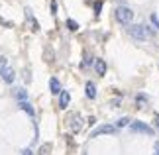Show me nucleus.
<instances>
[{"mask_svg":"<svg viewBox=\"0 0 159 155\" xmlns=\"http://www.w3.org/2000/svg\"><path fill=\"white\" fill-rule=\"evenodd\" d=\"M87 96L89 98H96V86H94V83H87Z\"/></svg>","mask_w":159,"mask_h":155,"instance_id":"obj_9","label":"nucleus"},{"mask_svg":"<svg viewBox=\"0 0 159 155\" xmlns=\"http://www.w3.org/2000/svg\"><path fill=\"white\" fill-rule=\"evenodd\" d=\"M49 89H51L53 94H61V92H63V90H61V83H59V79H55V77L49 80Z\"/></svg>","mask_w":159,"mask_h":155,"instance_id":"obj_6","label":"nucleus"},{"mask_svg":"<svg viewBox=\"0 0 159 155\" xmlns=\"http://www.w3.org/2000/svg\"><path fill=\"white\" fill-rule=\"evenodd\" d=\"M79 122H81V118H79V116H73V118H71V128L75 130V132H79V130H81V124H79Z\"/></svg>","mask_w":159,"mask_h":155,"instance_id":"obj_11","label":"nucleus"},{"mask_svg":"<svg viewBox=\"0 0 159 155\" xmlns=\"http://www.w3.org/2000/svg\"><path fill=\"white\" fill-rule=\"evenodd\" d=\"M116 20L120 24H132L134 12L128 8V6H118V8H116Z\"/></svg>","mask_w":159,"mask_h":155,"instance_id":"obj_2","label":"nucleus"},{"mask_svg":"<svg viewBox=\"0 0 159 155\" xmlns=\"http://www.w3.org/2000/svg\"><path fill=\"white\" fill-rule=\"evenodd\" d=\"M2 79H4V83H14V79H16V73H14V69H10V67H8V69H6L4 73H2Z\"/></svg>","mask_w":159,"mask_h":155,"instance_id":"obj_7","label":"nucleus"},{"mask_svg":"<svg viewBox=\"0 0 159 155\" xmlns=\"http://www.w3.org/2000/svg\"><path fill=\"white\" fill-rule=\"evenodd\" d=\"M128 124H130V118H120L116 126H118V128H124V126H128Z\"/></svg>","mask_w":159,"mask_h":155,"instance_id":"obj_15","label":"nucleus"},{"mask_svg":"<svg viewBox=\"0 0 159 155\" xmlns=\"http://www.w3.org/2000/svg\"><path fill=\"white\" fill-rule=\"evenodd\" d=\"M67 28H69L71 32H77V30H79V24H77L75 20H71V18H69V20H67Z\"/></svg>","mask_w":159,"mask_h":155,"instance_id":"obj_13","label":"nucleus"},{"mask_svg":"<svg viewBox=\"0 0 159 155\" xmlns=\"http://www.w3.org/2000/svg\"><path fill=\"white\" fill-rule=\"evenodd\" d=\"M22 155H34V153L30 151V149H24V151H22Z\"/></svg>","mask_w":159,"mask_h":155,"instance_id":"obj_20","label":"nucleus"},{"mask_svg":"<svg viewBox=\"0 0 159 155\" xmlns=\"http://www.w3.org/2000/svg\"><path fill=\"white\" fill-rule=\"evenodd\" d=\"M8 69V61H6V57H0V75Z\"/></svg>","mask_w":159,"mask_h":155,"instance_id":"obj_14","label":"nucleus"},{"mask_svg":"<svg viewBox=\"0 0 159 155\" xmlns=\"http://www.w3.org/2000/svg\"><path fill=\"white\" fill-rule=\"evenodd\" d=\"M69 100H71L69 92H67V90H63V92L59 94V108H67V106H69Z\"/></svg>","mask_w":159,"mask_h":155,"instance_id":"obj_5","label":"nucleus"},{"mask_svg":"<svg viewBox=\"0 0 159 155\" xmlns=\"http://www.w3.org/2000/svg\"><path fill=\"white\" fill-rule=\"evenodd\" d=\"M18 106H20V108L24 110V112H28L30 116H34V108H32V104H30L28 100H22L20 104H18Z\"/></svg>","mask_w":159,"mask_h":155,"instance_id":"obj_10","label":"nucleus"},{"mask_svg":"<svg viewBox=\"0 0 159 155\" xmlns=\"http://www.w3.org/2000/svg\"><path fill=\"white\" fill-rule=\"evenodd\" d=\"M155 124H157V128H159V114H155Z\"/></svg>","mask_w":159,"mask_h":155,"instance_id":"obj_21","label":"nucleus"},{"mask_svg":"<svg viewBox=\"0 0 159 155\" xmlns=\"http://www.w3.org/2000/svg\"><path fill=\"white\" fill-rule=\"evenodd\" d=\"M128 34H130L134 39H139V41L151 39L155 35V32H151L148 26H130V28H128Z\"/></svg>","mask_w":159,"mask_h":155,"instance_id":"obj_1","label":"nucleus"},{"mask_svg":"<svg viewBox=\"0 0 159 155\" xmlns=\"http://www.w3.org/2000/svg\"><path fill=\"white\" fill-rule=\"evenodd\" d=\"M134 132H138V134H145V135H151L153 134V128H149L148 124H143V122H132L130 124Z\"/></svg>","mask_w":159,"mask_h":155,"instance_id":"obj_3","label":"nucleus"},{"mask_svg":"<svg viewBox=\"0 0 159 155\" xmlns=\"http://www.w3.org/2000/svg\"><path fill=\"white\" fill-rule=\"evenodd\" d=\"M153 155H159V141H155V144H153Z\"/></svg>","mask_w":159,"mask_h":155,"instance_id":"obj_18","label":"nucleus"},{"mask_svg":"<svg viewBox=\"0 0 159 155\" xmlns=\"http://www.w3.org/2000/svg\"><path fill=\"white\" fill-rule=\"evenodd\" d=\"M16 98H18V100H26V98H28V92L26 90H24V89H16Z\"/></svg>","mask_w":159,"mask_h":155,"instance_id":"obj_12","label":"nucleus"},{"mask_svg":"<svg viewBox=\"0 0 159 155\" xmlns=\"http://www.w3.org/2000/svg\"><path fill=\"white\" fill-rule=\"evenodd\" d=\"M51 12H53V14H55V12H57V4H55V0L51 2Z\"/></svg>","mask_w":159,"mask_h":155,"instance_id":"obj_19","label":"nucleus"},{"mask_svg":"<svg viewBox=\"0 0 159 155\" xmlns=\"http://www.w3.org/2000/svg\"><path fill=\"white\" fill-rule=\"evenodd\" d=\"M116 132V128L114 126H100V128H96L93 134H90V138H98V135H104V134H114Z\"/></svg>","mask_w":159,"mask_h":155,"instance_id":"obj_4","label":"nucleus"},{"mask_svg":"<svg viewBox=\"0 0 159 155\" xmlns=\"http://www.w3.org/2000/svg\"><path fill=\"white\" fill-rule=\"evenodd\" d=\"M136 100H138L139 104H142V102H145V100H148V96H145V94H139V96L136 98Z\"/></svg>","mask_w":159,"mask_h":155,"instance_id":"obj_17","label":"nucleus"},{"mask_svg":"<svg viewBox=\"0 0 159 155\" xmlns=\"http://www.w3.org/2000/svg\"><path fill=\"white\" fill-rule=\"evenodd\" d=\"M151 22L157 26V30H159V18H157V14H151Z\"/></svg>","mask_w":159,"mask_h":155,"instance_id":"obj_16","label":"nucleus"},{"mask_svg":"<svg viewBox=\"0 0 159 155\" xmlns=\"http://www.w3.org/2000/svg\"><path fill=\"white\" fill-rule=\"evenodd\" d=\"M94 69H96L98 75H104V73H106V61L104 59H96L94 61Z\"/></svg>","mask_w":159,"mask_h":155,"instance_id":"obj_8","label":"nucleus"}]
</instances>
